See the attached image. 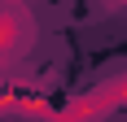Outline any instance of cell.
<instances>
[{
  "label": "cell",
  "mask_w": 127,
  "mask_h": 122,
  "mask_svg": "<svg viewBox=\"0 0 127 122\" xmlns=\"http://www.w3.org/2000/svg\"><path fill=\"white\" fill-rule=\"evenodd\" d=\"M31 44V13L26 9H4L0 13V61L22 57Z\"/></svg>",
  "instance_id": "1"
}]
</instances>
